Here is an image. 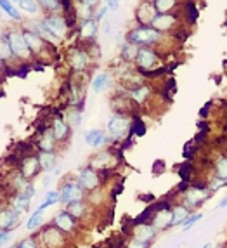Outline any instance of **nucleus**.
I'll return each mask as SVG.
<instances>
[{
  "instance_id": "nucleus-1",
  "label": "nucleus",
  "mask_w": 227,
  "mask_h": 248,
  "mask_svg": "<svg viewBox=\"0 0 227 248\" xmlns=\"http://www.w3.org/2000/svg\"><path fill=\"white\" fill-rule=\"evenodd\" d=\"M38 241L42 248H70L71 247V236L62 232L59 228H56L52 222L44 224L38 232Z\"/></svg>"
},
{
  "instance_id": "nucleus-2",
  "label": "nucleus",
  "mask_w": 227,
  "mask_h": 248,
  "mask_svg": "<svg viewBox=\"0 0 227 248\" xmlns=\"http://www.w3.org/2000/svg\"><path fill=\"white\" fill-rule=\"evenodd\" d=\"M59 196H61V205L66 207L73 202H83L87 198V193L80 187V184L73 179H68V181H62L59 184Z\"/></svg>"
},
{
  "instance_id": "nucleus-3",
  "label": "nucleus",
  "mask_w": 227,
  "mask_h": 248,
  "mask_svg": "<svg viewBox=\"0 0 227 248\" xmlns=\"http://www.w3.org/2000/svg\"><path fill=\"white\" fill-rule=\"evenodd\" d=\"M107 132L115 141H123L125 137L132 132V122L120 113H113L107 120Z\"/></svg>"
},
{
  "instance_id": "nucleus-4",
  "label": "nucleus",
  "mask_w": 227,
  "mask_h": 248,
  "mask_svg": "<svg viewBox=\"0 0 227 248\" xmlns=\"http://www.w3.org/2000/svg\"><path fill=\"white\" fill-rule=\"evenodd\" d=\"M75 181L78 182L80 187H82L85 193H92V191L99 189L103 184H101V177H99V172L97 170H94L92 167H82V169H78V172H76V175H75Z\"/></svg>"
},
{
  "instance_id": "nucleus-5",
  "label": "nucleus",
  "mask_w": 227,
  "mask_h": 248,
  "mask_svg": "<svg viewBox=\"0 0 227 248\" xmlns=\"http://www.w3.org/2000/svg\"><path fill=\"white\" fill-rule=\"evenodd\" d=\"M210 196H212V191L208 189V187L193 186V187H189V189L184 191V195H182L184 203H182V205H184L186 208H189V210H193V208H198L203 202H207Z\"/></svg>"
},
{
  "instance_id": "nucleus-6",
  "label": "nucleus",
  "mask_w": 227,
  "mask_h": 248,
  "mask_svg": "<svg viewBox=\"0 0 227 248\" xmlns=\"http://www.w3.org/2000/svg\"><path fill=\"white\" fill-rule=\"evenodd\" d=\"M52 224L56 226V228L61 229L62 232H66L68 236L76 234V232H78V229H80V222L75 219L70 212L64 210V208H62V210H59L58 214L54 215Z\"/></svg>"
},
{
  "instance_id": "nucleus-7",
  "label": "nucleus",
  "mask_w": 227,
  "mask_h": 248,
  "mask_svg": "<svg viewBox=\"0 0 227 248\" xmlns=\"http://www.w3.org/2000/svg\"><path fill=\"white\" fill-rule=\"evenodd\" d=\"M120 161V156L111 151V149H106V151H101V153H95L94 156L89 161V167H92L94 170H106V169H115V165Z\"/></svg>"
},
{
  "instance_id": "nucleus-8",
  "label": "nucleus",
  "mask_w": 227,
  "mask_h": 248,
  "mask_svg": "<svg viewBox=\"0 0 227 248\" xmlns=\"http://www.w3.org/2000/svg\"><path fill=\"white\" fill-rule=\"evenodd\" d=\"M17 170H19V174L26 179V181H31L35 179L38 174L42 172L40 169V161H38L37 153L35 155H26L19 160V165H17Z\"/></svg>"
},
{
  "instance_id": "nucleus-9",
  "label": "nucleus",
  "mask_w": 227,
  "mask_h": 248,
  "mask_svg": "<svg viewBox=\"0 0 227 248\" xmlns=\"http://www.w3.org/2000/svg\"><path fill=\"white\" fill-rule=\"evenodd\" d=\"M156 229L151 222H142V224H134L132 231H130V238L140 241L144 245H151L156 238Z\"/></svg>"
},
{
  "instance_id": "nucleus-10",
  "label": "nucleus",
  "mask_w": 227,
  "mask_h": 248,
  "mask_svg": "<svg viewBox=\"0 0 227 248\" xmlns=\"http://www.w3.org/2000/svg\"><path fill=\"white\" fill-rule=\"evenodd\" d=\"M158 40H160V31H156L154 28H137L128 35V42H132L136 46H140V44L149 46Z\"/></svg>"
},
{
  "instance_id": "nucleus-11",
  "label": "nucleus",
  "mask_w": 227,
  "mask_h": 248,
  "mask_svg": "<svg viewBox=\"0 0 227 248\" xmlns=\"http://www.w3.org/2000/svg\"><path fill=\"white\" fill-rule=\"evenodd\" d=\"M9 46H11V50H13V56L21 59H28L31 56V50H30L28 44H26L25 37L21 33H16V31H11L7 35Z\"/></svg>"
},
{
  "instance_id": "nucleus-12",
  "label": "nucleus",
  "mask_w": 227,
  "mask_h": 248,
  "mask_svg": "<svg viewBox=\"0 0 227 248\" xmlns=\"http://www.w3.org/2000/svg\"><path fill=\"white\" fill-rule=\"evenodd\" d=\"M151 224L156 231H165V229L172 228V207L166 205V207L156 208L151 217Z\"/></svg>"
},
{
  "instance_id": "nucleus-13",
  "label": "nucleus",
  "mask_w": 227,
  "mask_h": 248,
  "mask_svg": "<svg viewBox=\"0 0 227 248\" xmlns=\"http://www.w3.org/2000/svg\"><path fill=\"white\" fill-rule=\"evenodd\" d=\"M21 215L17 210H14L13 207L0 208V231H13L14 228H17Z\"/></svg>"
},
{
  "instance_id": "nucleus-14",
  "label": "nucleus",
  "mask_w": 227,
  "mask_h": 248,
  "mask_svg": "<svg viewBox=\"0 0 227 248\" xmlns=\"http://www.w3.org/2000/svg\"><path fill=\"white\" fill-rule=\"evenodd\" d=\"M64 210L70 212V214L73 215L75 219H76L80 224H82L83 220L87 219L89 215L92 214V210H94V208H92L91 205H89V203L85 202V200H83V202H73V203H70V205H66V207H64Z\"/></svg>"
},
{
  "instance_id": "nucleus-15",
  "label": "nucleus",
  "mask_w": 227,
  "mask_h": 248,
  "mask_svg": "<svg viewBox=\"0 0 227 248\" xmlns=\"http://www.w3.org/2000/svg\"><path fill=\"white\" fill-rule=\"evenodd\" d=\"M158 56L153 49H148V47H142L139 49V54H137V66H139L140 71H148L154 66V62H156Z\"/></svg>"
},
{
  "instance_id": "nucleus-16",
  "label": "nucleus",
  "mask_w": 227,
  "mask_h": 248,
  "mask_svg": "<svg viewBox=\"0 0 227 248\" xmlns=\"http://www.w3.org/2000/svg\"><path fill=\"white\" fill-rule=\"evenodd\" d=\"M50 128H52L54 136H56V141L59 142H66L68 137H70L71 134V127L66 124V120L64 118H61V116H56L52 120V125H50Z\"/></svg>"
},
{
  "instance_id": "nucleus-17",
  "label": "nucleus",
  "mask_w": 227,
  "mask_h": 248,
  "mask_svg": "<svg viewBox=\"0 0 227 248\" xmlns=\"http://www.w3.org/2000/svg\"><path fill=\"white\" fill-rule=\"evenodd\" d=\"M37 156L38 161H40L42 172L50 174V172L56 170V167H58V155H56V151H38Z\"/></svg>"
},
{
  "instance_id": "nucleus-18",
  "label": "nucleus",
  "mask_w": 227,
  "mask_h": 248,
  "mask_svg": "<svg viewBox=\"0 0 227 248\" xmlns=\"http://www.w3.org/2000/svg\"><path fill=\"white\" fill-rule=\"evenodd\" d=\"M83 139H85V144H89L91 148H103L109 137H107L106 132L101 130V128H92V130H87V132H85Z\"/></svg>"
},
{
  "instance_id": "nucleus-19",
  "label": "nucleus",
  "mask_w": 227,
  "mask_h": 248,
  "mask_svg": "<svg viewBox=\"0 0 227 248\" xmlns=\"http://www.w3.org/2000/svg\"><path fill=\"white\" fill-rule=\"evenodd\" d=\"M44 26H45L56 38H61L62 35L66 33V23H64V19H62L61 16H52V17H49V19H45L44 21Z\"/></svg>"
},
{
  "instance_id": "nucleus-20",
  "label": "nucleus",
  "mask_w": 227,
  "mask_h": 248,
  "mask_svg": "<svg viewBox=\"0 0 227 248\" xmlns=\"http://www.w3.org/2000/svg\"><path fill=\"white\" fill-rule=\"evenodd\" d=\"M70 64L75 71H83L89 64L87 50H73L70 56Z\"/></svg>"
},
{
  "instance_id": "nucleus-21",
  "label": "nucleus",
  "mask_w": 227,
  "mask_h": 248,
  "mask_svg": "<svg viewBox=\"0 0 227 248\" xmlns=\"http://www.w3.org/2000/svg\"><path fill=\"white\" fill-rule=\"evenodd\" d=\"M56 146H58V141H56V136H54L52 128H45L42 132L40 139H38V148L40 151H56Z\"/></svg>"
},
{
  "instance_id": "nucleus-22",
  "label": "nucleus",
  "mask_w": 227,
  "mask_h": 248,
  "mask_svg": "<svg viewBox=\"0 0 227 248\" xmlns=\"http://www.w3.org/2000/svg\"><path fill=\"white\" fill-rule=\"evenodd\" d=\"M9 207H13L14 210H17L19 214H25L26 210L31 205V200L23 196L21 193H14V195H9Z\"/></svg>"
},
{
  "instance_id": "nucleus-23",
  "label": "nucleus",
  "mask_w": 227,
  "mask_h": 248,
  "mask_svg": "<svg viewBox=\"0 0 227 248\" xmlns=\"http://www.w3.org/2000/svg\"><path fill=\"white\" fill-rule=\"evenodd\" d=\"M156 7L153 4H149V2H144V4L140 5L139 11H137V17H139L140 23H146V25H153L154 17H156Z\"/></svg>"
},
{
  "instance_id": "nucleus-24",
  "label": "nucleus",
  "mask_w": 227,
  "mask_h": 248,
  "mask_svg": "<svg viewBox=\"0 0 227 248\" xmlns=\"http://www.w3.org/2000/svg\"><path fill=\"white\" fill-rule=\"evenodd\" d=\"M85 202H87L92 208H99V207H103V205H106L107 203V193L104 191V186H101L99 189L89 193L87 198H85Z\"/></svg>"
},
{
  "instance_id": "nucleus-25",
  "label": "nucleus",
  "mask_w": 227,
  "mask_h": 248,
  "mask_svg": "<svg viewBox=\"0 0 227 248\" xmlns=\"http://www.w3.org/2000/svg\"><path fill=\"white\" fill-rule=\"evenodd\" d=\"M109 85H111V77H109V73H104V71L97 73L92 80V91L95 94H103L106 89H109Z\"/></svg>"
},
{
  "instance_id": "nucleus-26",
  "label": "nucleus",
  "mask_w": 227,
  "mask_h": 248,
  "mask_svg": "<svg viewBox=\"0 0 227 248\" xmlns=\"http://www.w3.org/2000/svg\"><path fill=\"white\" fill-rule=\"evenodd\" d=\"M189 215H191V210L184 207V205H175V207H172V228H174V226H182L184 220H186Z\"/></svg>"
},
{
  "instance_id": "nucleus-27",
  "label": "nucleus",
  "mask_w": 227,
  "mask_h": 248,
  "mask_svg": "<svg viewBox=\"0 0 227 248\" xmlns=\"http://www.w3.org/2000/svg\"><path fill=\"white\" fill-rule=\"evenodd\" d=\"M175 23V17L172 14H158L153 21V28L156 31H163V30L172 28V25Z\"/></svg>"
},
{
  "instance_id": "nucleus-28",
  "label": "nucleus",
  "mask_w": 227,
  "mask_h": 248,
  "mask_svg": "<svg viewBox=\"0 0 227 248\" xmlns=\"http://www.w3.org/2000/svg\"><path fill=\"white\" fill-rule=\"evenodd\" d=\"M25 40H26V44H28V47H30V50H31V54H37V52H40L42 49H44V42H42V37L40 35H37V33H33V31H26L25 35Z\"/></svg>"
},
{
  "instance_id": "nucleus-29",
  "label": "nucleus",
  "mask_w": 227,
  "mask_h": 248,
  "mask_svg": "<svg viewBox=\"0 0 227 248\" xmlns=\"http://www.w3.org/2000/svg\"><path fill=\"white\" fill-rule=\"evenodd\" d=\"M44 226V212L35 208V212L30 214V219L26 220V229L28 231H37Z\"/></svg>"
},
{
  "instance_id": "nucleus-30",
  "label": "nucleus",
  "mask_w": 227,
  "mask_h": 248,
  "mask_svg": "<svg viewBox=\"0 0 227 248\" xmlns=\"http://www.w3.org/2000/svg\"><path fill=\"white\" fill-rule=\"evenodd\" d=\"M61 203V196H59V191H47L44 195V202L38 205V210L45 212V208L54 207V205H59Z\"/></svg>"
},
{
  "instance_id": "nucleus-31",
  "label": "nucleus",
  "mask_w": 227,
  "mask_h": 248,
  "mask_svg": "<svg viewBox=\"0 0 227 248\" xmlns=\"http://www.w3.org/2000/svg\"><path fill=\"white\" fill-rule=\"evenodd\" d=\"M149 94H151V89H149L148 85H140V87L134 89V91L130 92V99L137 104H142V103L148 101Z\"/></svg>"
},
{
  "instance_id": "nucleus-32",
  "label": "nucleus",
  "mask_w": 227,
  "mask_h": 248,
  "mask_svg": "<svg viewBox=\"0 0 227 248\" xmlns=\"http://www.w3.org/2000/svg\"><path fill=\"white\" fill-rule=\"evenodd\" d=\"M64 120H66V124L70 125V127H78V125L82 124V111H80L78 108H73V109H70V111L64 115Z\"/></svg>"
},
{
  "instance_id": "nucleus-33",
  "label": "nucleus",
  "mask_w": 227,
  "mask_h": 248,
  "mask_svg": "<svg viewBox=\"0 0 227 248\" xmlns=\"http://www.w3.org/2000/svg\"><path fill=\"white\" fill-rule=\"evenodd\" d=\"M137 54H139V47L132 42H125L123 50H121V56H123L125 61H132V59H137Z\"/></svg>"
},
{
  "instance_id": "nucleus-34",
  "label": "nucleus",
  "mask_w": 227,
  "mask_h": 248,
  "mask_svg": "<svg viewBox=\"0 0 227 248\" xmlns=\"http://www.w3.org/2000/svg\"><path fill=\"white\" fill-rule=\"evenodd\" d=\"M13 58V50H11V46H9V40L5 37L0 38V59L2 61H9Z\"/></svg>"
},
{
  "instance_id": "nucleus-35",
  "label": "nucleus",
  "mask_w": 227,
  "mask_h": 248,
  "mask_svg": "<svg viewBox=\"0 0 227 248\" xmlns=\"http://www.w3.org/2000/svg\"><path fill=\"white\" fill-rule=\"evenodd\" d=\"M215 174H217V177L227 179V158L226 156H220L219 160L215 161Z\"/></svg>"
},
{
  "instance_id": "nucleus-36",
  "label": "nucleus",
  "mask_w": 227,
  "mask_h": 248,
  "mask_svg": "<svg viewBox=\"0 0 227 248\" xmlns=\"http://www.w3.org/2000/svg\"><path fill=\"white\" fill-rule=\"evenodd\" d=\"M17 248H42V247H40V241H38V236L35 234V236L25 238V240L17 245Z\"/></svg>"
},
{
  "instance_id": "nucleus-37",
  "label": "nucleus",
  "mask_w": 227,
  "mask_h": 248,
  "mask_svg": "<svg viewBox=\"0 0 227 248\" xmlns=\"http://www.w3.org/2000/svg\"><path fill=\"white\" fill-rule=\"evenodd\" d=\"M201 217H203L201 214H191L189 217L184 220V224H182V231H189L191 228H194V226L198 224V220H201Z\"/></svg>"
},
{
  "instance_id": "nucleus-38",
  "label": "nucleus",
  "mask_w": 227,
  "mask_h": 248,
  "mask_svg": "<svg viewBox=\"0 0 227 248\" xmlns=\"http://www.w3.org/2000/svg\"><path fill=\"white\" fill-rule=\"evenodd\" d=\"M174 5H175V0H154V7L160 13H168Z\"/></svg>"
},
{
  "instance_id": "nucleus-39",
  "label": "nucleus",
  "mask_w": 227,
  "mask_h": 248,
  "mask_svg": "<svg viewBox=\"0 0 227 248\" xmlns=\"http://www.w3.org/2000/svg\"><path fill=\"white\" fill-rule=\"evenodd\" d=\"M0 7H2V11H5V13H7L11 17H16V19H21L19 13H17L16 9H14V5L11 4L9 0H0Z\"/></svg>"
},
{
  "instance_id": "nucleus-40",
  "label": "nucleus",
  "mask_w": 227,
  "mask_h": 248,
  "mask_svg": "<svg viewBox=\"0 0 227 248\" xmlns=\"http://www.w3.org/2000/svg\"><path fill=\"white\" fill-rule=\"evenodd\" d=\"M21 5V9H25L26 13H31L35 14L38 11V5H37V0H17Z\"/></svg>"
},
{
  "instance_id": "nucleus-41",
  "label": "nucleus",
  "mask_w": 227,
  "mask_h": 248,
  "mask_svg": "<svg viewBox=\"0 0 227 248\" xmlns=\"http://www.w3.org/2000/svg\"><path fill=\"white\" fill-rule=\"evenodd\" d=\"M83 35L85 37H94L95 33H97V28H95V21L94 19H87L85 23H83Z\"/></svg>"
},
{
  "instance_id": "nucleus-42",
  "label": "nucleus",
  "mask_w": 227,
  "mask_h": 248,
  "mask_svg": "<svg viewBox=\"0 0 227 248\" xmlns=\"http://www.w3.org/2000/svg\"><path fill=\"white\" fill-rule=\"evenodd\" d=\"M227 186V179H222V177H215L213 181H210V184H208V189L213 193V191L220 189V187Z\"/></svg>"
},
{
  "instance_id": "nucleus-43",
  "label": "nucleus",
  "mask_w": 227,
  "mask_h": 248,
  "mask_svg": "<svg viewBox=\"0 0 227 248\" xmlns=\"http://www.w3.org/2000/svg\"><path fill=\"white\" fill-rule=\"evenodd\" d=\"M125 248H149V245H144V243H140V241L134 240V238H130V240L127 241V245H125Z\"/></svg>"
},
{
  "instance_id": "nucleus-44",
  "label": "nucleus",
  "mask_w": 227,
  "mask_h": 248,
  "mask_svg": "<svg viewBox=\"0 0 227 248\" xmlns=\"http://www.w3.org/2000/svg\"><path fill=\"white\" fill-rule=\"evenodd\" d=\"M40 4L45 9H56L59 5V0H40Z\"/></svg>"
},
{
  "instance_id": "nucleus-45",
  "label": "nucleus",
  "mask_w": 227,
  "mask_h": 248,
  "mask_svg": "<svg viewBox=\"0 0 227 248\" xmlns=\"http://www.w3.org/2000/svg\"><path fill=\"white\" fill-rule=\"evenodd\" d=\"M11 240V231H0V248Z\"/></svg>"
},
{
  "instance_id": "nucleus-46",
  "label": "nucleus",
  "mask_w": 227,
  "mask_h": 248,
  "mask_svg": "<svg viewBox=\"0 0 227 248\" xmlns=\"http://www.w3.org/2000/svg\"><path fill=\"white\" fill-rule=\"evenodd\" d=\"M104 2L109 9H118V5H120V0H104Z\"/></svg>"
},
{
  "instance_id": "nucleus-47",
  "label": "nucleus",
  "mask_w": 227,
  "mask_h": 248,
  "mask_svg": "<svg viewBox=\"0 0 227 248\" xmlns=\"http://www.w3.org/2000/svg\"><path fill=\"white\" fill-rule=\"evenodd\" d=\"M82 2H83V5H85V7H92V5H94L97 0H82Z\"/></svg>"
},
{
  "instance_id": "nucleus-48",
  "label": "nucleus",
  "mask_w": 227,
  "mask_h": 248,
  "mask_svg": "<svg viewBox=\"0 0 227 248\" xmlns=\"http://www.w3.org/2000/svg\"><path fill=\"white\" fill-rule=\"evenodd\" d=\"M227 207V196H224L222 200H220V203H219V208H226Z\"/></svg>"
},
{
  "instance_id": "nucleus-49",
  "label": "nucleus",
  "mask_w": 227,
  "mask_h": 248,
  "mask_svg": "<svg viewBox=\"0 0 227 248\" xmlns=\"http://www.w3.org/2000/svg\"><path fill=\"white\" fill-rule=\"evenodd\" d=\"M104 13H106V7H104V9H101L99 13H97V17H99V19H103V17H104Z\"/></svg>"
},
{
  "instance_id": "nucleus-50",
  "label": "nucleus",
  "mask_w": 227,
  "mask_h": 248,
  "mask_svg": "<svg viewBox=\"0 0 227 248\" xmlns=\"http://www.w3.org/2000/svg\"><path fill=\"white\" fill-rule=\"evenodd\" d=\"M4 62H5V61H2V59H0V73H2V71L5 70V68H4Z\"/></svg>"
},
{
  "instance_id": "nucleus-51",
  "label": "nucleus",
  "mask_w": 227,
  "mask_h": 248,
  "mask_svg": "<svg viewBox=\"0 0 227 248\" xmlns=\"http://www.w3.org/2000/svg\"><path fill=\"white\" fill-rule=\"evenodd\" d=\"M201 248H213V245H212V243H207V245H203Z\"/></svg>"
}]
</instances>
